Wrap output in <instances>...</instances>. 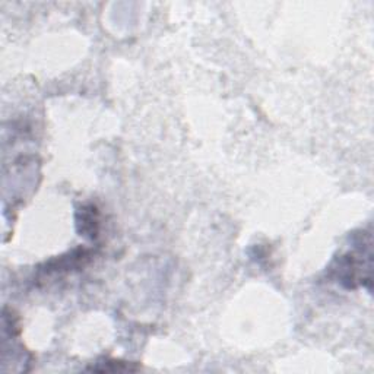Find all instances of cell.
I'll return each instance as SVG.
<instances>
[{"label":"cell","instance_id":"1","mask_svg":"<svg viewBox=\"0 0 374 374\" xmlns=\"http://www.w3.org/2000/svg\"><path fill=\"white\" fill-rule=\"evenodd\" d=\"M104 367H92L94 372H133L136 369H132L129 364H125V363H120V361H107V363H103Z\"/></svg>","mask_w":374,"mask_h":374}]
</instances>
